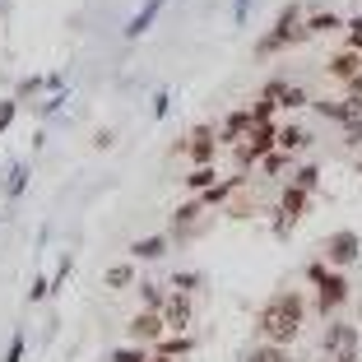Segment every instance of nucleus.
I'll use <instances>...</instances> for the list:
<instances>
[{
	"label": "nucleus",
	"mask_w": 362,
	"mask_h": 362,
	"mask_svg": "<svg viewBox=\"0 0 362 362\" xmlns=\"http://www.w3.org/2000/svg\"><path fill=\"white\" fill-rule=\"evenodd\" d=\"M358 320H362V302H358Z\"/></svg>",
	"instance_id": "nucleus-41"
},
{
	"label": "nucleus",
	"mask_w": 362,
	"mask_h": 362,
	"mask_svg": "<svg viewBox=\"0 0 362 362\" xmlns=\"http://www.w3.org/2000/svg\"><path fill=\"white\" fill-rule=\"evenodd\" d=\"M344 139H349V144H362V121H349V126H344Z\"/></svg>",
	"instance_id": "nucleus-37"
},
{
	"label": "nucleus",
	"mask_w": 362,
	"mask_h": 362,
	"mask_svg": "<svg viewBox=\"0 0 362 362\" xmlns=\"http://www.w3.org/2000/svg\"><path fill=\"white\" fill-rule=\"evenodd\" d=\"M163 5H168V0H144V5L130 14V23H126V37H130V42H135V37H144V33L153 28V19L163 14Z\"/></svg>",
	"instance_id": "nucleus-12"
},
{
	"label": "nucleus",
	"mask_w": 362,
	"mask_h": 362,
	"mask_svg": "<svg viewBox=\"0 0 362 362\" xmlns=\"http://www.w3.org/2000/svg\"><path fill=\"white\" fill-rule=\"evenodd\" d=\"M302 274H307V284L316 288V302H311V307H316L320 316H334V311L353 298L349 274H344V269H330L325 260H307V269H302Z\"/></svg>",
	"instance_id": "nucleus-2"
},
{
	"label": "nucleus",
	"mask_w": 362,
	"mask_h": 362,
	"mask_svg": "<svg viewBox=\"0 0 362 362\" xmlns=\"http://www.w3.org/2000/svg\"><path fill=\"white\" fill-rule=\"evenodd\" d=\"M242 362H293V353H288L284 344H260V349L242 353Z\"/></svg>",
	"instance_id": "nucleus-20"
},
{
	"label": "nucleus",
	"mask_w": 362,
	"mask_h": 362,
	"mask_svg": "<svg viewBox=\"0 0 362 362\" xmlns=\"http://www.w3.org/2000/svg\"><path fill=\"white\" fill-rule=\"evenodd\" d=\"M288 181H293V186H298V191L316 195V186H320V168H316V163H302V168L293 172V177H288Z\"/></svg>",
	"instance_id": "nucleus-23"
},
{
	"label": "nucleus",
	"mask_w": 362,
	"mask_h": 362,
	"mask_svg": "<svg viewBox=\"0 0 362 362\" xmlns=\"http://www.w3.org/2000/svg\"><path fill=\"white\" fill-rule=\"evenodd\" d=\"M330 75L339 79V84H353V79L362 75V52H353V47L334 52V56H330Z\"/></svg>",
	"instance_id": "nucleus-13"
},
{
	"label": "nucleus",
	"mask_w": 362,
	"mask_h": 362,
	"mask_svg": "<svg viewBox=\"0 0 362 362\" xmlns=\"http://www.w3.org/2000/svg\"><path fill=\"white\" fill-rule=\"evenodd\" d=\"M334 28H349V23H344L334 10H316V14H307V33H311V37H316V33H334Z\"/></svg>",
	"instance_id": "nucleus-19"
},
{
	"label": "nucleus",
	"mask_w": 362,
	"mask_h": 362,
	"mask_svg": "<svg viewBox=\"0 0 362 362\" xmlns=\"http://www.w3.org/2000/svg\"><path fill=\"white\" fill-rule=\"evenodd\" d=\"M47 293H52V279H37V284L28 288V302H42Z\"/></svg>",
	"instance_id": "nucleus-34"
},
{
	"label": "nucleus",
	"mask_w": 362,
	"mask_h": 362,
	"mask_svg": "<svg viewBox=\"0 0 362 362\" xmlns=\"http://www.w3.org/2000/svg\"><path fill=\"white\" fill-rule=\"evenodd\" d=\"M126 330H130V344H158L168 334V320H163V311H139Z\"/></svg>",
	"instance_id": "nucleus-9"
},
{
	"label": "nucleus",
	"mask_w": 362,
	"mask_h": 362,
	"mask_svg": "<svg viewBox=\"0 0 362 362\" xmlns=\"http://www.w3.org/2000/svg\"><path fill=\"white\" fill-rule=\"evenodd\" d=\"M5 362H23V330L10 334V349H5Z\"/></svg>",
	"instance_id": "nucleus-32"
},
{
	"label": "nucleus",
	"mask_w": 362,
	"mask_h": 362,
	"mask_svg": "<svg viewBox=\"0 0 362 362\" xmlns=\"http://www.w3.org/2000/svg\"><path fill=\"white\" fill-rule=\"evenodd\" d=\"M168 293H172V288H163L158 279H139V298H144V311H163Z\"/></svg>",
	"instance_id": "nucleus-18"
},
{
	"label": "nucleus",
	"mask_w": 362,
	"mask_h": 362,
	"mask_svg": "<svg viewBox=\"0 0 362 362\" xmlns=\"http://www.w3.org/2000/svg\"><path fill=\"white\" fill-rule=\"evenodd\" d=\"M168 288H172V293H186V298H191V293H200V288H204V279L195 274V269H181V274L168 279Z\"/></svg>",
	"instance_id": "nucleus-24"
},
{
	"label": "nucleus",
	"mask_w": 362,
	"mask_h": 362,
	"mask_svg": "<svg viewBox=\"0 0 362 362\" xmlns=\"http://www.w3.org/2000/svg\"><path fill=\"white\" fill-rule=\"evenodd\" d=\"M214 181H218V172H214V163H209V168H191V172H186V191L204 195V191L214 186Z\"/></svg>",
	"instance_id": "nucleus-22"
},
{
	"label": "nucleus",
	"mask_w": 362,
	"mask_h": 362,
	"mask_svg": "<svg viewBox=\"0 0 362 362\" xmlns=\"http://www.w3.org/2000/svg\"><path fill=\"white\" fill-rule=\"evenodd\" d=\"M191 349H195L191 334H172V339H158V353H163V358H181V353H191Z\"/></svg>",
	"instance_id": "nucleus-25"
},
{
	"label": "nucleus",
	"mask_w": 362,
	"mask_h": 362,
	"mask_svg": "<svg viewBox=\"0 0 362 362\" xmlns=\"http://www.w3.org/2000/svg\"><path fill=\"white\" fill-rule=\"evenodd\" d=\"M358 256H362V237L358 233H349V228H339V233H330L325 242H320V260L330 269H349V265H358Z\"/></svg>",
	"instance_id": "nucleus-6"
},
{
	"label": "nucleus",
	"mask_w": 362,
	"mask_h": 362,
	"mask_svg": "<svg viewBox=\"0 0 362 362\" xmlns=\"http://www.w3.org/2000/svg\"><path fill=\"white\" fill-rule=\"evenodd\" d=\"M302 37H311L307 23H302V5H298V0H288L284 10H279L274 28H269L265 37L256 42V56H274L279 47H293V42H302Z\"/></svg>",
	"instance_id": "nucleus-3"
},
{
	"label": "nucleus",
	"mask_w": 362,
	"mask_h": 362,
	"mask_svg": "<svg viewBox=\"0 0 362 362\" xmlns=\"http://www.w3.org/2000/svg\"><path fill=\"white\" fill-rule=\"evenodd\" d=\"M168 98H172L168 88H158V93H153V117H158V121L168 117Z\"/></svg>",
	"instance_id": "nucleus-35"
},
{
	"label": "nucleus",
	"mask_w": 362,
	"mask_h": 362,
	"mask_svg": "<svg viewBox=\"0 0 362 362\" xmlns=\"http://www.w3.org/2000/svg\"><path fill=\"white\" fill-rule=\"evenodd\" d=\"M103 284H107V288H130V284H139V279H135V260H121V265H112V269L103 274Z\"/></svg>",
	"instance_id": "nucleus-21"
},
{
	"label": "nucleus",
	"mask_w": 362,
	"mask_h": 362,
	"mask_svg": "<svg viewBox=\"0 0 362 362\" xmlns=\"http://www.w3.org/2000/svg\"><path fill=\"white\" fill-rule=\"evenodd\" d=\"M334 362H362V349H344V353H334Z\"/></svg>",
	"instance_id": "nucleus-38"
},
{
	"label": "nucleus",
	"mask_w": 362,
	"mask_h": 362,
	"mask_svg": "<svg viewBox=\"0 0 362 362\" xmlns=\"http://www.w3.org/2000/svg\"><path fill=\"white\" fill-rule=\"evenodd\" d=\"M70 265H75V256H61V265H56V274H52V293H61V288H65V279H70Z\"/></svg>",
	"instance_id": "nucleus-30"
},
{
	"label": "nucleus",
	"mask_w": 362,
	"mask_h": 362,
	"mask_svg": "<svg viewBox=\"0 0 362 362\" xmlns=\"http://www.w3.org/2000/svg\"><path fill=\"white\" fill-rule=\"evenodd\" d=\"M163 251H168V233H158V237H139V242L130 246V260H158Z\"/></svg>",
	"instance_id": "nucleus-17"
},
{
	"label": "nucleus",
	"mask_w": 362,
	"mask_h": 362,
	"mask_svg": "<svg viewBox=\"0 0 362 362\" xmlns=\"http://www.w3.org/2000/svg\"><path fill=\"white\" fill-rule=\"evenodd\" d=\"M144 362H172V358H163V353H149V358H144Z\"/></svg>",
	"instance_id": "nucleus-40"
},
{
	"label": "nucleus",
	"mask_w": 362,
	"mask_h": 362,
	"mask_svg": "<svg viewBox=\"0 0 362 362\" xmlns=\"http://www.w3.org/2000/svg\"><path fill=\"white\" fill-rule=\"evenodd\" d=\"M344 98H362V75H358V79L349 84V93H344Z\"/></svg>",
	"instance_id": "nucleus-39"
},
{
	"label": "nucleus",
	"mask_w": 362,
	"mask_h": 362,
	"mask_svg": "<svg viewBox=\"0 0 362 362\" xmlns=\"http://www.w3.org/2000/svg\"><path fill=\"white\" fill-rule=\"evenodd\" d=\"M349 47H353V52H362V14L349 23Z\"/></svg>",
	"instance_id": "nucleus-33"
},
{
	"label": "nucleus",
	"mask_w": 362,
	"mask_h": 362,
	"mask_svg": "<svg viewBox=\"0 0 362 362\" xmlns=\"http://www.w3.org/2000/svg\"><path fill=\"white\" fill-rule=\"evenodd\" d=\"M177 153H186L191 168H209L214 153H218V126H195L191 135L177 144Z\"/></svg>",
	"instance_id": "nucleus-7"
},
{
	"label": "nucleus",
	"mask_w": 362,
	"mask_h": 362,
	"mask_svg": "<svg viewBox=\"0 0 362 362\" xmlns=\"http://www.w3.org/2000/svg\"><path fill=\"white\" fill-rule=\"evenodd\" d=\"M251 5H256V0H233V23H246V14H251Z\"/></svg>",
	"instance_id": "nucleus-36"
},
{
	"label": "nucleus",
	"mask_w": 362,
	"mask_h": 362,
	"mask_svg": "<svg viewBox=\"0 0 362 362\" xmlns=\"http://www.w3.org/2000/svg\"><path fill=\"white\" fill-rule=\"evenodd\" d=\"M191 316H195V307H191V298L186 293H168V302H163V320H168V330H186L191 325Z\"/></svg>",
	"instance_id": "nucleus-11"
},
{
	"label": "nucleus",
	"mask_w": 362,
	"mask_h": 362,
	"mask_svg": "<svg viewBox=\"0 0 362 362\" xmlns=\"http://www.w3.org/2000/svg\"><path fill=\"white\" fill-rule=\"evenodd\" d=\"M302 320H307V298H302L298 288H284V293H279L274 302H269L265 311H260V339L265 344H293L302 334Z\"/></svg>",
	"instance_id": "nucleus-1"
},
{
	"label": "nucleus",
	"mask_w": 362,
	"mask_h": 362,
	"mask_svg": "<svg viewBox=\"0 0 362 362\" xmlns=\"http://www.w3.org/2000/svg\"><path fill=\"white\" fill-rule=\"evenodd\" d=\"M242 181H246V172H233V177H218V181L209 186V191L200 195V204H204V209H223V204H228V195H233L237 186H242Z\"/></svg>",
	"instance_id": "nucleus-14"
},
{
	"label": "nucleus",
	"mask_w": 362,
	"mask_h": 362,
	"mask_svg": "<svg viewBox=\"0 0 362 362\" xmlns=\"http://www.w3.org/2000/svg\"><path fill=\"white\" fill-rule=\"evenodd\" d=\"M307 204H311V195L298 191L293 181H284V195H279V204H274V223H269V233H274V237H288L293 228H298V218L307 214Z\"/></svg>",
	"instance_id": "nucleus-5"
},
{
	"label": "nucleus",
	"mask_w": 362,
	"mask_h": 362,
	"mask_svg": "<svg viewBox=\"0 0 362 362\" xmlns=\"http://www.w3.org/2000/svg\"><path fill=\"white\" fill-rule=\"evenodd\" d=\"M14 112H19V98H5V103H0V135H5V130H10Z\"/></svg>",
	"instance_id": "nucleus-31"
},
{
	"label": "nucleus",
	"mask_w": 362,
	"mask_h": 362,
	"mask_svg": "<svg viewBox=\"0 0 362 362\" xmlns=\"http://www.w3.org/2000/svg\"><path fill=\"white\" fill-rule=\"evenodd\" d=\"M344 349H358V325H353V320H330V325L320 330V353L334 358V353H344Z\"/></svg>",
	"instance_id": "nucleus-8"
},
{
	"label": "nucleus",
	"mask_w": 362,
	"mask_h": 362,
	"mask_svg": "<svg viewBox=\"0 0 362 362\" xmlns=\"http://www.w3.org/2000/svg\"><path fill=\"white\" fill-rule=\"evenodd\" d=\"M23 186H28V168H23V163H14V168H10V186H5V195L14 200V195H19Z\"/></svg>",
	"instance_id": "nucleus-28"
},
{
	"label": "nucleus",
	"mask_w": 362,
	"mask_h": 362,
	"mask_svg": "<svg viewBox=\"0 0 362 362\" xmlns=\"http://www.w3.org/2000/svg\"><path fill=\"white\" fill-rule=\"evenodd\" d=\"M279 149L293 158V153H302V149H311V130L307 126H279Z\"/></svg>",
	"instance_id": "nucleus-16"
},
{
	"label": "nucleus",
	"mask_w": 362,
	"mask_h": 362,
	"mask_svg": "<svg viewBox=\"0 0 362 362\" xmlns=\"http://www.w3.org/2000/svg\"><path fill=\"white\" fill-rule=\"evenodd\" d=\"M200 214H204L200 195H195V200H186L177 214H172V237H191V233H195V223H200Z\"/></svg>",
	"instance_id": "nucleus-15"
},
{
	"label": "nucleus",
	"mask_w": 362,
	"mask_h": 362,
	"mask_svg": "<svg viewBox=\"0 0 362 362\" xmlns=\"http://www.w3.org/2000/svg\"><path fill=\"white\" fill-rule=\"evenodd\" d=\"M274 149H279V126H274V121H265V126H256V130H251V135H246L242 144L233 149L237 172L260 168V158H265V153H274Z\"/></svg>",
	"instance_id": "nucleus-4"
},
{
	"label": "nucleus",
	"mask_w": 362,
	"mask_h": 362,
	"mask_svg": "<svg viewBox=\"0 0 362 362\" xmlns=\"http://www.w3.org/2000/svg\"><path fill=\"white\" fill-rule=\"evenodd\" d=\"M256 130V117H251V107H237V112H228L223 117V126H218V144H242L246 135Z\"/></svg>",
	"instance_id": "nucleus-10"
},
{
	"label": "nucleus",
	"mask_w": 362,
	"mask_h": 362,
	"mask_svg": "<svg viewBox=\"0 0 362 362\" xmlns=\"http://www.w3.org/2000/svg\"><path fill=\"white\" fill-rule=\"evenodd\" d=\"M56 84H61V79H23V84H19V93H14V98H19V103H23V98L42 93V88H56Z\"/></svg>",
	"instance_id": "nucleus-27"
},
{
	"label": "nucleus",
	"mask_w": 362,
	"mask_h": 362,
	"mask_svg": "<svg viewBox=\"0 0 362 362\" xmlns=\"http://www.w3.org/2000/svg\"><path fill=\"white\" fill-rule=\"evenodd\" d=\"M274 112H279V107L269 103V98H256V103H251V117H256V126H265V121H274Z\"/></svg>",
	"instance_id": "nucleus-29"
},
{
	"label": "nucleus",
	"mask_w": 362,
	"mask_h": 362,
	"mask_svg": "<svg viewBox=\"0 0 362 362\" xmlns=\"http://www.w3.org/2000/svg\"><path fill=\"white\" fill-rule=\"evenodd\" d=\"M260 168H265V177H284V172H288V153L284 149L265 153V158H260Z\"/></svg>",
	"instance_id": "nucleus-26"
}]
</instances>
